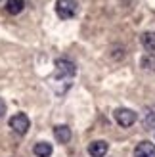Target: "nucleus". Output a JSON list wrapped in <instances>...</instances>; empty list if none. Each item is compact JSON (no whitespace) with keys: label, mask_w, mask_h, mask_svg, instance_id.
Here are the masks:
<instances>
[{"label":"nucleus","mask_w":155,"mask_h":157,"mask_svg":"<svg viewBox=\"0 0 155 157\" xmlns=\"http://www.w3.org/2000/svg\"><path fill=\"white\" fill-rule=\"evenodd\" d=\"M115 121H117L121 127H132V124L136 123L138 119V115L136 111H132V109H128V107H119V109H115Z\"/></svg>","instance_id":"f257e3e1"},{"label":"nucleus","mask_w":155,"mask_h":157,"mask_svg":"<svg viewBox=\"0 0 155 157\" xmlns=\"http://www.w3.org/2000/svg\"><path fill=\"white\" fill-rule=\"evenodd\" d=\"M31 127V121L25 113H15L12 119H10V128L17 134H27V130Z\"/></svg>","instance_id":"f03ea898"},{"label":"nucleus","mask_w":155,"mask_h":157,"mask_svg":"<svg viewBox=\"0 0 155 157\" xmlns=\"http://www.w3.org/2000/svg\"><path fill=\"white\" fill-rule=\"evenodd\" d=\"M56 12L61 19H69L77 13V2L75 0H58L56 2Z\"/></svg>","instance_id":"7ed1b4c3"},{"label":"nucleus","mask_w":155,"mask_h":157,"mask_svg":"<svg viewBox=\"0 0 155 157\" xmlns=\"http://www.w3.org/2000/svg\"><path fill=\"white\" fill-rule=\"evenodd\" d=\"M77 71V67L73 61L69 59H58L56 61V78H69L73 77Z\"/></svg>","instance_id":"20e7f679"},{"label":"nucleus","mask_w":155,"mask_h":157,"mask_svg":"<svg viewBox=\"0 0 155 157\" xmlns=\"http://www.w3.org/2000/svg\"><path fill=\"white\" fill-rule=\"evenodd\" d=\"M109 151V144L105 140H94V142L88 144V153L90 157H105Z\"/></svg>","instance_id":"39448f33"},{"label":"nucleus","mask_w":155,"mask_h":157,"mask_svg":"<svg viewBox=\"0 0 155 157\" xmlns=\"http://www.w3.org/2000/svg\"><path fill=\"white\" fill-rule=\"evenodd\" d=\"M134 157H155V146L151 142H140L134 150Z\"/></svg>","instance_id":"423d86ee"},{"label":"nucleus","mask_w":155,"mask_h":157,"mask_svg":"<svg viewBox=\"0 0 155 157\" xmlns=\"http://www.w3.org/2000/svg\"><path fill=\"white\" fill-rule=\"evenodd\" d=\"M54 136L59 144H67L71 140V128L67 124H58V127H54Z\"/></svg>","instance_id":"0eeeda50"},{"label":"nucleus","mask_w":155,"mask_h":157,"mask_svg":"<svg viewBox=\"0 0 155 157\" xmlns=\"http://www.w3.org/2000/svg\"><path fill=\"white\" fill-rule=\"evenodd\" d=\"M33 153H35L36 157H50V155H52V146H50L48 142H38V144H35V147H33Z\"/></svg>","instance_id":"6e6552de"},{"label":"nucleus","mask_w":155,"mask_h":157,"mask_svg":"<svg viewBox=\"0 0 155 157\" xmlns=\"http://www.w3.org/2000/svg\"><path fill=\"white\" fill-rule=\"evenodd\" d=\"M140 42H142V46L146 50H155V33L153 31H148V33H144L142 36H140Z\"/></svg>","instance_id":"1a4fd4ad"},{"label":"nucleus","mask_w":155,"mask_h":157,"mask_svg":"<svg viewBox=\"0 0 155 157\" xmlns=\"http://www.w3.org/2000/svg\"><path fill=\"white\" fill-rule=\"evenodd\" d=\"M6 10H8V13L17 15L23 10V0H8V2H6Z\"/></svg>","instance_id":"9d476101"},{"label":"nucleus","mask_w":155,"mask_h":157,"mask_svg":"<svg viewBox=\"0 0 155 157\" xmlns=\"http://www.w3.org/2000/svg\"><path fill=\"white\" fill-rule=\"evenodd\" d=\"M140 65L144 69H149V71H155V56H151V54H148V56H144Z\"/></svg>","instance_id":"9b49d317"},{"label":"nucleus","mask_w":155,"mask_h":157,"mask_svg":"<svg viewBox=\"0 0 155 157\" xmlns=\"http://www.w3.org/2000/svg\"><path fill=\"white\" fill-rule=\"evenodd\" d=\"M144 128H155V111L151 109V111H148L146 113V117H144Z\"/></svg>","instance_id":"f8f14e48"},{"label":"nucleus","mask_w":155,"mask_h":157,"mask_svg":"<svg viewBox=\"0 0 155 157\" xmlns=\"http://www.w3.org/2000/svg\"><path fill=\"white\" fill-rule=\"evenodd\" d=\"M4 113H6V104H4V100L0 98V119L4 117Z\"/></svg>","instance_id":"ddd939ff"}]
</instances>
